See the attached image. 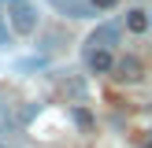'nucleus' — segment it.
I'll use <instances>...</instances> for the list:
<instances>
[{"label": "nucleus", "mask_w": 152, "mask_h": 148, "mask_svg": "<svg viewBox=\"0 0 152 148\" xmlns=\"http://www.w3.org/2000/svg\"><path fill=\"white\" fill-rule=\"evenodd\" d=\"M115 81H123V85H134V81H141L145 78V63H141L137 56H123L115 63V74H111Z\"/></svg>", "instance_id": "nucleus-2"}, {"label": "nucleus", "mask_w": 152, "mask_h": 148, "mask_svg": "<svg viewBox=\"0 0 152 148\" xmlns=\"http://www.w3.org/2000/svg\"><path fill=\"white\" fill-rule=\"evenodd\" d=\"M123 26H126V30H134V33H145V30L152 26V11L130 7V11H126V19H123Z\"/></svg>", "instance_id": "nucleus-6"}, {"label": "nucleus", "mask_w": 152, "mask_h": 148, "mask_svg": "<svg viewBox=\"0 0 152 148\" xmlns=\"http://www.w3.org/2000/svg\"><path fill=\"white\" fill-rule=\"evenodd\" d=\"M11 33H15V30H7L4 19H0V48H11Z\"/></svg>", "instance_id": "nucleus-7"}, {"label": "nucleus", "mask_w": 152, "mask_h": 148, "mask_svg": "<svg viewBox=\"0 0 152 148\" xmlns=\"http://www.w3.org/2000/svg\"><path fill=\"white\" fill-rule=\"evenodd\" d=\"M7 26L15 33L30 37L37 30V4L34 0H7Z\"/></svg>", "instance_id": "nucleus-1"}, {"label": "nucleus", "mask_w": 152, "mask_h": 148, "mask_svg": "<svg viewBox=\"0 0 152 148\" xmlns=\"http://www.w3.org/2000/svg\"><path fill=\"white\" fill-rule=\"evenodd\" d=\"M89 4H93V7H96V11H111V7H115V4H119V0H89Z\"/></svg>", "instance_id": "nucleus-8"}, {"label": "nucleus", "mask_w": 152, "mask_h": 148, "mask_svg": "<svg viewBox=\"0 0 152 148\" xmlns=\"http://www.w3.org/2000/svg\"><path fill=\"white\" fill-rule=\"evenodd\" d=\"M141 148H152V137H145V141H141Z\"/></svg>", "instance_id": "nucleus-9"}, {"label": "nucleus", "mask_w": 152, "mask_h": 148, "mask_svg": "<svg viewBox=\"0 0 152 148\" xmlns=\"http://www.w3.org/2000/svg\"><path fill=\"white\" fill-rule=\"evenodd\" d=\"M115 44H119V26L115 22H100V26L93 30V37L86 41V56L93 48H115Z\"/></svg>", "instance_id": "nucleus-4"}, {"label": "nucleus", "mask_w": 152, "mask_h": 148, "mask_svg": "<svg viewBox=\"0 0 152 148\" xmlns=\"http://www.w3.org/2000/svg\"><path fill=\"white\" fill-rule=\"evenodd\" d=\"M48 4L56 15H67V19H93L96 15V7L89 0H48Z\"/></svg>", "instance_id": "nucleus-3"}, {"label": "nucleus", "mask_w": 152, "mask_h": 148, "mask_svg": "<svg viewBox=\"0 0 152 148\" xmlns=\"http://www.w3.org/2000/svg\"><path fill=\"white\" fill-rule=\"evenodd\" d=\"M86 63H89L93 74H115V63H119V59L111 56V48H93L86 56Z\"/></svg>", "instance_id": "nucleus-5"}]
</instances>
